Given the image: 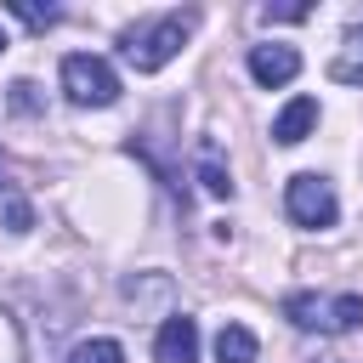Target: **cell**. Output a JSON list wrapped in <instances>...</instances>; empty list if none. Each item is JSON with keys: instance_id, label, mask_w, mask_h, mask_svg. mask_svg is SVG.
Listing matches in <instances>:
<instances>
[{"instance_id": "e0dca14e", "label": "cell", "mask_w": 363, "mask_h": 363, "mask_svg": "<svg viewBox=\"0 0 363 363\" xmlns=\"http://www.w3.org/2000/svg\"><path fill=\"white\" fill-rule=\"evenodd\" d=\"M0 51H6V34H0Z\"/></svg>"}, {"instance_id": "8992f818", "label": "cell", "mask_w": 363, "mask_h": 363, "mask_svg": "<svg viewBox=\"0 0 363 363\" xmlns=\"http://www.w3.org/2000/svg\"><path fill=\"white\" fill-rule=\"evenodd\" d=\"M153 357H159V363H199V323H193L187 312L164 318L159 335H153Z\"/></svg>"}, {"instance_id": "6da1fadb", "label": "cell", "mask_w": 363, "mask_h": 363, "mask_svg": "<svg viewBox=\"0 0 363 363\" xmlns=\"http://www.w3.org/2000/svg\"><path fill=\"white\" fill-rule=\"evenodd\" d=\"M193 28H199V11H159V17L136 23V28H125L119 57H125L136 74H159L170 57H182V45H187Z\"/></svg>"}, {"instance_id": "3957f363", "label": "cell", "mask_w": 363, "mask_h": 363, "mask_svg": "<svg viewBox=\"0 0 363 363\" xmlns=\"http://www.w3.org/2000/svg\"><path fill=\"white\" fill-rule=\"evenodd\" d=\"M62 96L74 108H108L119 102V74L108 57H91V51H68L62 57Z\"/></svg>"}, {"instance_id": "4fadbf2b", "label": "cell", "mask_w": 363, "mask_h": 363, "mask_svg": "<svg viewBox=\"0 0 363 363\" xmlns=\"http://www.w3.org/2000/svg\"><path fill=\"white\" fill-rule=\"evenodd\" d=\"M11 17H23L28 28H40V34H45V28H57V17H62V11H57V6H34V0H11Z\"/></svg>"}, {"instance_id": "8fae6325", "label": "cell", "mask_w": 363, "mask_h": 363, "mask_svg": "<svg viewBox=\"0 0 363 363\" xmlns=\"http://www.w3.org/2000/svg\"><path fill=\"white\" fill-rule=\"evenodd\" d=\"M68 363H125V346L108 340V335H91V340H79L68 352Z\"/></svg>"}, {"instance_id": "7a4b0ae2", "label": "cell", "mask_w": 363, "mask_h": 363, "mask_svg": "<svg viewBox=\"0 0 363 363\" xmlns=\"http://www.w3.org/2000/svg\"><path fill=\"white\" fill-rule=\"evenodd\" d=\"M284 318L295 323V329H318V335H352V329H363V295H312V289H295V295H284Z\"/></svg>"}, {"instance_id": "9a60e30c", "label": "cell", "mask_w": 363, "mask_h": 363, "mask_svg": "<svg viewBox=\"0 0 363 363\" xmlns=\"http://www.w3.org/2000/svg\"><path fill=\"white\" fill-rule=\"evenodd\" d=\"M28 227H34L28 199H6V233H28Z\"/></svg>"}, {"instance_id": "9c48e42d", "label": "cell", "mask_w": 363, "mask_h": 363, "mask_svg": "<svg viewBox=\"0 0 363 363\" xmlns=\"http://www.w3.org/2000/svg\"><path fill=\"white\" fill-rule=\"evenodd\" d=\"M329 79H340V85H363V23L346 28V40H340V51H335V62H329Z\"/></svg>"}, {"instance_id": "5b68a950", "label": "cell", "mask_w": 363, "mask_h": 363, "mask_svg": "<svg viewBox=\"0 0 363 363\" xmlns=\"http://www.w3.org/2000/svg\"><path fill=\"white\" fill-rule=\"evenodd\" d=\"M301 74V51L295 45H284V40H272V45H250V79L255 85H289Z\"/></svg>"}, {"instance_id": "5bb4252c", "label": "cell", "mask_w": 363, "mask_h": 363, "mask_svg": "<svg viewBox=\"0 0 363 363\" xmlns=\"http://www.w3.org/2000/svg\"><path fill=\"white\" fill-rule=\"evenodd\" d=\"M261 17H267V23H301V17H312V6H306V0H289V6H261Z\"/></svg>"}, {"instance_id": "2e32d148", "label": "cell", "mask_w": 363, "mask_h": 363, "mask_svg": "<svg viewBox=\"0 0 363 363\" xmlns=\"http://www.w3.org/2000/svg\"><path fill=\"white\" fill-rule=\"evenodd\" d=\"M0 187H6V164H0Z\"/></svg>"}, {"instance_id": "ba28073f", "label": "cell", "mask_w": 363, "mask_h": 363, "mask_svg": "<svg viewBox=\"0 0 363 363\" xmlns=\"http://www.w3.org/2000/svg\"><path fill=\"white\" fill-rule=\"evenodd\" d=\"M255 352H261V340H255L250 323H221L216 329V363H255Z\"/></svg>"}, {"instance_id": "30bf717a", "label": "cell", "mask_w": 363, "mask_h": 363, "mask_svg": "<svg viewBox=\"0 0 363 363\" xmlns=\"http://www.w3.org/2000/svg\"><path fill=\"white\" fill-rule=\"evenodd\" d=\"M199 187H204L210 199H233V170L221 164L216 142H204V147H199Z\"/></svg>"}, {"instance_id": "277c9868", "label": "cell", "mask_w": 363, "mask_h": 363, "mask_svg": "<svg viewBox=\"0 0 363 363\" xmlns=\"http://www.w3.org/2000/svg\"><path fill=\"white\" fill-rule=\"evenodd\" d=\"M284 210H289V221L295 227H335V216H340V199H335V187H329V176H318V170H301V176H289L284 182Z\"/></svg>"}, {"instance_id": "7c38bea8", "label": "cell", "mask_w": 363, "mask_h": 363, "mask_svg": "<svg viewBox=\"0 0 363 363\" xmlns=\"http://www.w3.org/2000/svg\"><path fill=\"white\" fill-rule=\"evenodd\" d=\"M6 102H11V113H23V119L45 108V96H40V85H34V79H11V91H6Z\"/></svg>"}, {"instance_id": "52a82bcc", "label": "cell", "mask_w": 363, "mask_h": 363, "mask_svg": "<svg viewBox=\"0 0 363 363\" xmlns=\"http://www.w3.org/2000/svg\"><path fill=\"white\" fill-rule=\"evenodd\" d=\"M318 130V96H289L284 108H278V119H272V142L278 147H295V142H306Z\"/></svg>"}]
</instances>
